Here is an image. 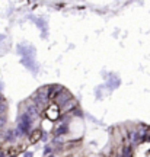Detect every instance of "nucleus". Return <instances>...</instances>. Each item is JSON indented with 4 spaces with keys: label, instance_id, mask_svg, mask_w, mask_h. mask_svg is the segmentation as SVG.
I'll list each match as a JSON object with an SVG mask.
<instances>
[{
    "label": "nucleus",
    "instance_id": "nucleus-1",
    "mask_svg": "<svg viewBox=\"0 0 150 157\" xmlns=\"http://www.w3.org/2000/svg\"><path fill=\"white\" fill-rule=\"evenodd\" d=\"M29 127H31V118L25 113V115H22V118H21V122H19V129L22 131V132H26L29 129Z\"/></svg>",
    "mask_w": 150,
    "mask_h": 157
},
{
    "label": "nucleus",
    "instance_id": "nucleus-2",
    "mask_svg": "<svg viewBox=\"0 0 150 157\" xmlns=\"http://www.w3.org/2000/svg\"><path fill=\"white\" fill-rule=\"evenodd\" d=\"M38 111H39V108L37 106V105H32V106H29L28 108V112H26V115H28L29 118H31V119H32V118H35V117H38Z\"/></svg>",
    "mask_w": 150,
    "mask_h": 157
},
{
    "label": "nucleus",
    "instance_id": "nucleus-3",
    "mask_svg": "<svg viewBox=\"0 0 150 157\" xmlns=\"http://www.w3.org/2000/svg\"><path fill=\"white\" fill-rule=\"evenodd\" d=\"M47 115H48V118H50V119H56V118L58 117V108H57V106H51L50 109H48Z\"/></svg>",
    "mask_w": 150,
    "mask_h": 157
},
{
    "label": "nucleus",
    "instance_id": "nucleus-4",
    "mask_svg": "<svg viewBox=\"0 0 150 157\" xmlns=\"http://www.w3.org/2000/svg\"><path fill=\"white\" fill-rule=\"evenodd\" d=\"M64 132H67V127H66V125H63V127H60V128H57L54 134H56V135H61V134H64Z\"/></svg>",
    "mask_w": 150,
    "mask_h": 157
},
{
    "label": "nucleus",
    "instance_id": "nucleus-5",
    "mask_svg": "<svg viewBox=\"0 0 150 157\" xmlns=\"http://www.w3.org/2000/svg\"><path fill=\"white\" fill-rule=\"evenodd\" d=\"M5 109H6V105L3 103V102H2V103H0V115L3 113V111H5Z\"/></svg>",
    "mask_w": 150,
    "mask_h": 157
},
{
    "label": "nucleus",
    "instance_id": "nucleus-6",
    "mask_svg": "<svg viewBox=\"0 0 150 157\" xmlns=\"http://www.w3.org/2000/svg\"><path fill=\"white\" fill-rule=\"evenodd\" d=\"M3 125H5V119L2 118V119H0V128H3Z\"/></svg>",
    "mask_w": 150,
    "mask_h": 157
},
{
    "label": "nucleus",
    "instance_id": "nucleus-7",
    "mask_svg": "<svg viewBox=\"0 0 150 157\" xmlns=\"http://www.w3.org/2000/svg\"><path fill=\"white\" fill-rule=\"evenodd\" d=\"M25 157H32V154H31V153H26V154H25Z\"/></svg>",
    "mask_w": 150,
    "mask_h": 157
}]
</instances>
